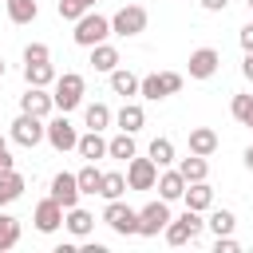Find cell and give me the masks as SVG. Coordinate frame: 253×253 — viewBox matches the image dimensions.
Returning a JSON list of instances; mask_svg holds the SVG:
<instances>
[{"label":"cell","instance_id":"1","mask_svg":"<svg viewBox=\"0 0 253 253\" xmlns=\"http://www.w3.org/2000/svg\"><path fill=\"white\" fill-rule=\"evenodd\" d=\"M107 36H111V20L99 16V12H91V8L75 20V32H71V40H75L79 47H95V43H103Z\"/></svg>","mask_w":253,"mask_h":253},{"label":"cell","instance_id":"2","mask_svg":"<svg viewBox=\"0 0 253 253\" xmlns=\"http://www.w3.org/2000/svg\"><path fill=\"white\" fill-rule=\"evenodd\" d=\"M182 83H186V79H182L178 71H154V75H142V79H138V95L150 99V103H158V99H166V95H178Z\"/></svg>","mask_w":253,"mask_h":253},{"label":"cell","instance_id":"3","mask_svg":"<svg viewBox=\"0 0 253 253\" xmlns=\"http://www.w3.org/2000/svg\"><path fill=\"white\" fill-rule=\"evenodd\" d=\"M55 95H51V103H55V111H75L79 103H83V75L79 71H63V75H55Z\"/></svg>","mask_w":253,"mask_h":253},{"label":"cell","instance_id":"4","mask_svg":"<svg viewBox=\"0 0 253 253\" xmlns=\"http://www.w3.org/2000/svg\"><path fill=\"white\" fill-rule=\"evenodd\" d=\"M103 221H107L119 237H134V233H138V210H130L123 198H111V202H107Z\"/></svg>","mask_w":253,"mask_h":253},{"label":"cell","instance_id":"5","mask_svg":"<svg viewBox=\"0 0 253 253\" xmlns=\"http://www.w3.org/2000/svg\"><path fill=\"white\" fill-rule=\"evenodd\" d=\"M146 8L142 4H123L115 16H111V36H138L146 32Z\"/></svg>","mask_w":253,"mask_h":253},{"label":"cell","instance_id":"6","mask_svg":"<svg viewBox=\"0 0 253 253\" xmlns=\"http://www.w3.org/2000/svg\"><path fill=\"white\" fill-rule=\"evenodd\" d=\"M202 225H206V221H202V213H198V210H186L182 217H170L162 233H166V241H170V245H186V241H194V237L202 233Z\"/></svg>","mask_w":253,"mask_h":253},{"label":"cell","instance_id":"7","mask_svg":"<svg viewBox=\"0 0 253 253\" xmlns=\"http://www.w3.org/2000/svg\"><path fill=\"white\" fill-rule=\"evenodd\" d=\"M43 130H47V123L40 119V115H28V111H20V119L12 123V142L16 146H40L43 142Z\"/></svg>","mask_w":253,"mask_h":253},{"label":"cell","instance_id":"8","mask_svg":"<svg viewBox=\"0 0 253 253\" xmlns=\"http://www.w3.org/2000/svg\"><path fill=\"white\" fill-rule=\"evenodd\" d=\"M166 221H170V206H166V198L146 202V206L138 210V237H158V233L166 229Z\"/></svg>","mask_w":253,"mask_h":253},{"label":"cell","instance_id":"9","mask_svg":"<svg viewBox=\"0 0 253 253\" xmlns=\"http://www.w3.org/2000/svg\"><path fill=\"white\" fill-rule=\"evenodd\" d=\"M154 182H158V166H154L150 154L126 158V190H154Z\"/></svg>","mask_w":253,"mask_h":253},{"label":"cell","instance_id":"10","mask_svg":"<svg viewBox=\"0 0 253 253\" xmlns=\"http://www.w3.org/2000/svg\"><path fill=\"white\" fill-rule=\"evenodd\" d=\"M43 138L63 154V150H75V142H79V134H75V126L67 123V115L59 111L55 119H47V130H43Z\"/></svg>","mask_w":253,"mask_h":253},{"label":"cell","instance_id":"11","mask_svg":"<svg viewBox=\"0 0 253 253\" xmlns=\"http://www.w3.org/2000/svg\"><path fill=\"white\" fill-rule=\"evenodd\" d=\"M32 221H36V229H40V233H55V229L63 225V206L47 194V198L36 206V217H32Z\"/></svg>","mask_w":253,"mask_h":253},{"label":"cell","instance_id":"12","mask_svg":"<svg viewBox=\"0 0 253 253\" xmlns=\"http://www.w3.org/2000/svg\"><path fill=\"white\" fill-rule=\"evenodd\" d=\"M217 67H221L217 47H198V51H190V79H210Z\"/></svg>","mask_w":253,"mask_h":253},{"label":"cell","instance_id":"13","mask_svg":"<svg viewBox=\"0 0 253 253\" xmlns=\"http://www.w3.org/2000/svg\"><path fill=\"white\" fill-rule=\"evenodd\" d=\"M51 198L63 206V210H71V206H79V182H75V174H67V170H59L55 178H51Z\"/></svg>","mask_w":253,"mask_h":253},{"label":"cell","instance_id":"14","mask_svg":"<svg viewBox=\"0 0 253 253\" xmlns=\"http://www.w3.org/2000/svg\"><path fill=\"white\" fill-rule=\"evenodd\" d=\"M20 111H28V115H40V119H47V115L55 111V103H51L47 87H28V91L20 95Z\"/></svg>","mask_w":253,"mask_h":253},{"label":"cell","instance_id":"15","mask_svg":"<svg viewBox=\"0 0 253 253\" xmlns=\"http://www.w3.org/2000/svg\"><path fill=\"white\" fill-rule=\"evenodd\" d=\"M182 198H186V210H198V213H206V210L213 206V186H210L206 178H202V182H186Z\"/></svg>","mask_w":253,"mask_h":253},{"label":"cell","instance_id":"16","mask_svg":"<svg viewBox=\"0 0 253 253\" xmlns=\"http://www.w3.org/2000/svg\"><path fill=\"white\" fill-rule=\"evenodd\" d=\"M75 150H79V158H87V162H99V158H107V138H103L99 130H87V134H79Z\"/></svg>","mask_w":253,"mask_h":253},{"label":"cell","instance_id":"17","mask_svg":"<svg viewBox=\"0 0 253 253\" xmlns=\"http://www.w3.org/2000/svg\"><path fill=\"white\" fill-rule=\"evenodd\" d=\"M20 194H24V174H20L16 166H12V170H0V210L12 206Z\"/></svg>","mask_w":253,"mask_h":253},{"label":"cell","instance_id":"18","mask_svg":"<svg viewBox=\"0 0 253 253\" xmlns=\"http://www.w3.org/2000/svg\"><path fill=\"white\" fill-rule=\"evenodd\" d=\"M115 123H119V130H126V134H138V130L146 126V111H142L138 103H123V111L115 115Z\"/></svg>","mask_w":253,"mask_h":253},{"label":"cell","instance_id":"19","mask_svg":"<svg viewBox=\"0 0 253 253\" xmlns=\"http://www.w3.org/2000/svg\"><path fill=\"white\" fill-rule=\"evenodd\" d=\"M213 150H217V130H213V126H194V130H190V154L210 158Z\"/></svg>","mask_w":253,"mask_h":253},{"label":"cell","instance_id":"20","mask_svg":"<svg viewBox=\"0 0 253 253\" xmlns=\"http://www.w3.org/2000/svg\"><path fill=\"white\" fill-rule=\"evenodd\" d=\"M63 225H67L75 237H87V233L95 229V213H87L83 206H71V210H63Z\"/></svg>","mask_w":253,"mask_h":253},{"label":"cell","instance_id":"21","mask_svg":"<svg viewBox=\"0 0 253 253\" xmlns=\"http://www.w3.org/2000/svg\"><path fill=\"white\" fill-rule=\"evenodd\" d=\"M24 79H28V87H51V83H55V67H51V59L24 63Z\"/></svg>","mask_w":253,"mask_h":253},{"label":"cell","instance_id":"22","mask_svg":"<svg viewBox=\"0 0 253 253\" xmlns=\"http://www.w3.org/2000/svg\"><path fill=\"white\" fill-rule=\"evenodd\" d=\"M91 67L111 75V71L119 67V47H111L107 40H103V43H95V47H91Z\"/></svg>","mask_w":253,"mask_h":253},{"label":"cell","instance_id":"23","mask_svg":"<svg viewBox=\"0 0 253 253\" xmlns=\"http://www.w3.org/2000/svg\"><path fill=\"white\" fill-rule=\"evenodd\" d=\"M158 198H166V202H178L182 198V190H186V178L178 174V170H166V174H158Z\"/></svg>","mask_w":253,"mask_h":253},{"label":"cell","instance_id":"24","mask_svg":"<svg viewBox=\"0 0 253 253\" xmlns=\"http://www.w3.org/2000/svg\"><path fill=\"white\" fill-rule=\"evenodd\" d=\"M111 91H115V95H123V99L138 95V75H134V71H126V67H115V71H111Z\"/></svg>","mask_w":253,"mask_h":253},{"label":"cell","instance_id":"25","mask_svg":"<svg viewBox=\"0 0 253 253\" xmlns=\"http://www.w3.org/2000/svg\"><path fill=\"white\" fill-rule=\"evenodd\" d=\"M126 194V174H119V170H103V182H99V198H123Z\"/></svg>","mask_w":253,"mask_h":253},{"label":"cell","instance_id":"26","mask_svg":"<svg viewBox=\"0 0 253 253\" xmlns=\"http://www.w3.org/2000/svg\"><path fill=\"white\" fill-rule=\"evenodd\" d=\"M83 123H87V130H107L111 126V107L107 103H87Z\"/></svg>","mask_w":253,"mask_h":253},{"label":"cell","instance_id":"27","mask_svg":"<svg viewBox=\"0 0 253 253\" xmlns=\"http://www.w3.org/2000/svg\"><path fill=\"white\" fill-rule=\"evenodd\" d=\"M178 174H182L186 182H202V178L210 174V162H206L202 154H190V158H182V162H178Z\"/></svg>","mask_w":253,"mask_h":253},{"label":"cell","instance_id":"28","mask_svg":"<svg viewBox=\"0 0 253 253\" xmlns=\"http://www.w3.org/2000/svg\"><path fill=\"white\" fill-rule=\"evenodd\" d=\"M40 16V4L36 0H8V20L12 24H32Z\"/></svg>","mask_w":253,"mask_h":253},{"label":"cell","instance_id":"29","mask_svg":"<svg viewBox=\"0 0 253 253\" xmlns=\"http://www.w3.org/2000/svg\"><path fill=\"white\" fill-rule=\"evenodd\" d=\"M107 154H111V158H123V162H126V158H134V154H138V150H134V134L119 130V134L107 142Z\"/></svg>","mask_w":253,"mask_h":253},{"label":"cell","instance_id":"30","mask_svg":"<svg viewBox=\"0 0 253 253\" xmlns=\"http://www.w3.org/2000/svg\"><path fill=\"white\" fill-rule=\"evenodd\" d=\"M16 241H20V217L0 213V253H4V249H12Z\"/></svg>","mask_w":253,"mask_h":253},{"label":"cell","instance_id":"31","mask_svg":"<svg viewBox=\"0 0 253 253\" xmlns=\"http://www.w3.org/2000/svg\"><path fill=\"white\" fill-rule=\"evenodd\" d=\"M75 182H79V194H99V182H103V170H95V162H87L79 174H75Z\"/></svg>","mask_w":253,"mask_h":253},{"label":"cell","instance_id":"32","mask_svg":"<svg viewBox=\"0 0 253 253\" xmlns=\"http://www.w3.org/2000/svg\"><path fill=\"white\" fill-rule=\"evenodd\" d=\"M146 154L154 158V166H170V162H174V142H170V138H154Z\"/></svg>","mask_w":253,"mask_h":253},{"label":"cell","instance_id":"33","mask_svg":"<svg viewBox=\"0 0 253 253\" xmlns=\"http://www.w3.org/2000/svg\"><path fill=\"white\" fill-rule=\"evenodd\" d=\"M206 225H210V229H213V233H217V237H221V233H233V225H237V217H233V213H229V210H213V213H210V221H206Z\"/></svg>","mask_w":253,"mask_h":253},{"label":"cell","instance_id":"34","mask_svg":"<svg viewBox=\"0 0 253 253\" xmlns=\"http://www.w3.org/2000/svg\"><path fill=\"white\" fill-rule=\"evenodd\" d=\"M229 111H233V119H237V123L245 126V123H249V115H253V95H233Z\"/></svg>","mask_w":253,"mask_h":253},{"label":"cell","instance_id":"35","mask_svg":"<svg viewBox=\"0 0 253 253\" xmlns=\"http://www.w3.org/2000/svg\"><path fill=\"white\" fill-rule=\"evenodd\" d=\"M87 8H91V0H59V16L63 20H79Z\"/></svg>","mask_w":253,"mask_h":253},{"label":"cell","instance_id":"36","mask_svg":"<svg viewBox=\"0 0 253 253\" xmlns=\"http://www.w3.org/2000/svg\"><path fill=\"white\" fill-rule=\"evenodd\" d=\"M40 59H51V47L47 43H28L24 47V63H40Z\"/></svg>","mask_w":253,"mask_h":253},{"label":"cell","instance_id":"37","mask_svg":"<svg viewBox=\"0 0 253 253\" xmlns=\"http://www.w3.org/2000/svg\"><path fill=\"white\" fill-rule=\"evenodd\" d=\"M237 249H241V245H237L229 233H221V237H217V253H237Z\"/></svg>","mask_w":253,"mask_h":253},{"label":"cell","instance_id":"38","mask_svg":"<svg viewBox=\"0 0 253 253\" xmlns=\"http://www.w3.org/2000/svg\"><path fill=\"white\" fill-rule=\"evenodd\" d=\"M237 40H241V47H245V51H253V24H245V28L237 32Z\"/></svg>","mask_w":253,"mask_h":253},{"label":"cell","instance_id":"39","mask_svg":"<svg viewBox=\"0 0 253 253\" xmlns=\"http://www.w3.org/2000/svg\"><path fill=\"white\" fill-rule=\"evenodd\" d=\"M202 8H206V12H225L229 0H202Z\"/></svg>","mask_w":253,"mask_h":253},{"label":"cell","instance_id":"40","mask_svg":"<svg viewBox=\"0 0 253 253\" xmlns=\"http://www.w3.org/2000/svg\"><path fill=\"white\" fill-rule=\"evenodd\" d=\"M241 75L253 79V51H245V59H241Z\"/></svg>","mask_w":253,"mask_h":253},{"label":"cell","instance_id":"41","mask_svg":"<svg viewBox=\"0 0 253 253\" xmlns=\"http://www.w3.org/2000/svg\"><path fill=\"white\" fill-rule=\"evenodd\" d=\"M12 166H16V158H12L8 146H4V150H0V170H12Z\"/></svg>","mask_w":253,"mask_h":253},{"label":"cell","instance_id":"42","mask_svg":"<svg viewBox=\"0 0 253 253\" xmlns=\"http://www.w3.org/2000/svg\"><path fill=\"white\" fill-rule=\"evenodd\" d=\"M245 166H249V170H253V146H249V150H245Z\"/></svg>","mask_w":253,"mask_h":253},{"label":"cell","instance_id":"43","mask_svg":"<svg viewBox=\"0 0 253 253\" xmlns=\"http://www.w3.org/2000/svg\"><path fill=\"white\" fill-rule=\"evenodd\" d=\"M4 146H8V142H4V134H0V150H4Z\"/></svg>","mask_w":253,"mask_h":253},{"label":"cell","instance_id":"44","mask_svg":"<svg viewBox=\"0 0 253 253\" xmlns=\"http://www.w3.org/2000/svg\"><path fill=\"white\" fill-rule=\"evenodd\" d=\"M249 12H253V0H249Z\"/></svg>","mask_w":253,"mask_h":253},{"label":"cell","instance_id":"45","mask_svg":"<svg viewBox=\"0 0 253 253\" xmlns=\"http://www.w3.org/2000/svg\"><path fill=\"white\" fill-rule=\"evenodd\" d=\"M91 4H95V0H91Z\"/></svg>","mask_w":253,"mask_h":253},{"label":"cell","instance_id":"46","mask_svg":"<svg viewBox=\"0 0 253 253\" xmlns=\"http://www.w3.org/2000/svg\"><path fill=\"white\" fill-rule=\"evenodd\" d=\"M0 79H4V75H0Z\"/></svg>","mask_w":253,"mask_h":253}]
</instances>
